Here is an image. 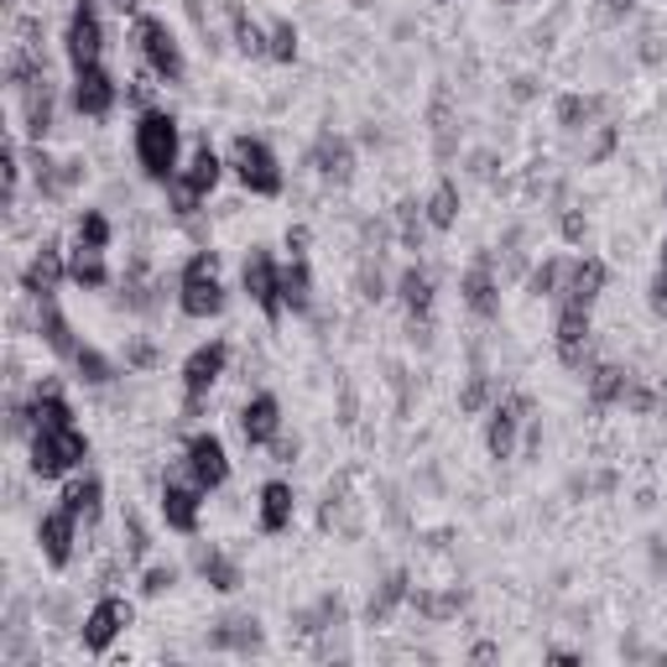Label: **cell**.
<instances>
[{"instance_id":"cell-1","label":"cell","mask_w":667,"mask_h":667,"mask_svg":"<svg viewBox=\"0 0 667 667\" xmlns=\"http://www.w3.org/2000/svg\"><path fill=\"white\" fill-rule=\"evenodd\" d=\"M26 413H32V474L37 480H63L89 459V438L74 423V407H68L58 381H42Z\"/></svg>"},{"instance_id":"cell-2","label":"cell","mask_w":667,"mask_h":667,"mask_svg":"<svg viewBox=\"0 0 667 667\" xmlns=\"http://www.w3.org/2000/svg\"><path fill=\"white\" fill-rule=\"evenodd\" d=\"M131 146H136V162L141 173L152 177V183H173L183 173V131H177V120L167 110H141L136 116V131H131Z\"/></svg>"},{"instance_id":"cell-3","label":"cell","mask_w":667,"mask_h":667,"mask_svg":"<svg viewBox=\"0 0 667 667\" xmlns=\"http://www.w3.org/2000/svg\"><path fill=\"white\" fill-rule=\"evenodd\" d=\"M225 282H219V261L215 251H194L177 272V308L188 318H219L225 314Z\"/></svg>"},{"instance_id":"cell-4","label":"cell","mask_w":667,"mask_h":667,"mask_svg":"<svg viewBox=\"0 0 667 667\" xmlns=\"http://www.w3.org/2000/svg\"><path fill=\"white\" fill-rule=\"evenodd\" d=\"M131 42H136L141 63H146L157 79L183 84L188 63H183V47H177V37H173V26H167V21H162V17H146V11H141L136 26H131Z\"/></svg>"},{"instance_id":"cell-5","label":"cell","mask_w":667,"mask_h":667,"mask_svg":"<svg viewBox=\"0 0 667 667\" xmlns=\"http://www.w3.org/2000/svg\"><path fill=\"white\" fill-rule=\"evenodd\" d=\"M219 173H225L219 152L209 146V141H198L194 157L183 162V173H177L173 183H167V188H173V209H177V215H183V219L198 215V204H204V198H209V194L219 188Z\"/></svg>"},{"instance_id":"cell-6","label":"cell","mask_w":667,"mask_h":667,"mask_svg":"<svg viewBox=\"0 0 667 667\" xmlns=\"http://www.w3.org/2000/svg\"><path fill=\"white\" fill-rule=\"evenodd\" d=\"M230 167L236 177L251 188L255 198H276L282 194V162L261 136H236L230 141Z\"/></svg>"},{"instance_id":"cell-7","label":"cell","mask_w":667,"mask_h":667,"mask_svg":"<svg viewBox=\"0 0 667 667\" xmlns=\"http://www.w3.org/2000/svg\"><path fill=\"white\" fill-rule=\"evenodd\" d=\"M225 365H230V345H225V339H209V345H198V350L183 360V413L188 417H198L204 396L219 386Z\"/></svg>"},{"instance_id":"cell-8","label":"cell","mask_w":667,"mask_h":667,"mask_svg":"<svg viewBox=\"0 0 667 667\" xmlns=\"http://www.w3.org/2000/svg\"><path fill=\"white\" fill-rule=\"evenodd\" d=\"M204 485L194 480V470L188 464H177V470H167V480H162V522L173 532H198V506H204Z\"/></svg>"},{"instance_id":"cell-9","label":"cell","mask_w":667,"mask_h":667,"mask_svg":"<svg viewBox=\"0 0 667 667\" xmlns=\"http://www.w3.org/2000/svg\"><path fill=\"white\" fill-rule=\"evenodd\" d=\"M240 287H245V297H251V303L266 318H272V324L282 318V308H287V303H282V266H276L272 251H261V245H255V251L245 255V266H240Z\"/></svg>"},{"instance_id":"cell-10","label":"cell","mask_w":667,"mask_h":667,"mask_svg":"<svg viewBox=\"0 0 667 667\" xmlns=\"http://www.w3.org/2000/svg\"><path fill=\"white\" fill-rule=\"evenodd\" d=\"M63 47H68V63H74V68L105 63V21H99V0H74V17H68Z\"/></svg>"},{"instance_id":"cell-11","label":"cell","mask_w":667,"mask_h":667,"mask_svg":"<svg viewBox=\"0 0 667 667\" xmlns=\"http://www.w3.org/2000/svg\"><path fill=\"white\" fill-rule=\"evenodd\" d=\"M116 99H120V84H116V74H110L105 63L74 68V89H68V105H74L79 116L105 120L110 110H116Z\"/></svg>"},{"instance_id":"cell-12","label":"cell","mask_w":667,"mask_h":667,"mask_svg":"<svg viewBox=\"0 0 667 667\" xmlns=\"http://www.w3.org/2000/svg\"><path fill=\"white\" fill-rule=\"evenodd\" d=\"M183 464L194 470V480L204 491H219V485L230 480V453L219 444V433H194V438L183 444Z\"/></svg>"},{"instance_id":"cell-13","label":"cell","mask_w":667,"mask_h":667,"mask_svg":"<svg viewBox=\"0 0 667 667\" xmlns=\"http://www.w3.org/2000/svg\"><path fill=\"white\" fill-rule=\"evenodd\" d=\"M589 314L594 308H579V303H558V324H553V345H558V360L579 371L589 360Z\"/></svg>"},{"instance_id":"cell-14","label":"cell","mask_w":667,"mask_h":667,"mask_svg":"<svg viewBox=\"0 0 667 667\" xmlns=\"http://www.w3.org/2000/svg\"><path fill=\"white\" fill-rule=\"evenodd\" d=\"M527 413H532V402L522 392L491 407V423H485V449H491V459H511L516 453V433H522Z\"/></svg>"},{"instance_id":"cell-15","label":"cell","mask_w":667,"mask_h":667,"mask_svg":"<svg viewBox=\"0 0 667 667\" xmlns=\"http://www.w3.org/2000/svg\"><path fill=\"white\" fill-rule=\"evenodd\" d=\"M79 516L68 506H53L47 516L37 522V543H42V558L53 564V569H68V558H74V543H79Z\"/></svg>"},{"instance_id":"cell-16","label":"cell","mask_w":667,"mask_h":667,"mask_svg":"<svg viewBox=\"0 0 667 667\" xmlns=\"http://www.w3.org/2000/svg\"><path fill=\"white\" fill-rule=\"evenodd\" d=\"M125 626H131V605H125V600H116V594H105V600H99V605L84 615V647L99 657V652L116 647V636Z\"/></svg>"},{"instance_id":"cell-17","label":"cell","mask_w":667,"mask_h":667,"mask_svg":"<svg viewBox=\"0 0 667 667\" xmlns=\"http://www.w3.org/2000/svg\"><path fill=\"white\" fill-rule=\"evenodd\" d=\"M605 282H610V272H605V261H600V255H573L558 303H579V308H594V303H600V293H605Z\"/></svg>"},{"instance_id":"cell-18","label":"cell","mask_w":667,"mask_h":667,"mask_svg":"<svg viewBox=\"0 0 667 667\" xmlns=\"http://www.w3.org/2000/svg\"><path fill=\"white\" fill-rule=\"evenodd\" d=\"M240 438H245L251 449H266V444L282 438V402H276L272 392L251 396V402L240 407Z\"/></svg>"},{"instance_id":"cell-19","label":"cell","mask_w":667,"mask_h":667,"mask_svg":"<svg viewBox=\"0 0 667 667\" xmlns=\"http://www.w3.org/2000/svg\"><path fill=\"white\" fill-rule=\"evenodd\" d=\"M37 334H42V345L58 354V360H68V365H74V354L84 350V339L74 334L68 314L58 308V297H37Z\"/></svg>"},{"instance_id":"cell-20","label":"cell","mask_w":667,"mask_h":667,"mask_svg":"<svg viewBox=\"0 0 667 667\" xmlns=\"http://www.w3.org/2000/svg\"><path fill=\"white\" fill-rule=\"evenodd\" d=\"M459 293H464V308H470L474 318H495V308H501V287H495L491 255H474L464 282H459Z\"/></svg>"},{"instance_id":"cell-21","label":"cell","mask_w":667,"mask_h":667,"mask_svg":"<svg viewBox=\"0 0 667 667\" xmlns=\"http://www.w3.org/2000/svg\"><path fill=\"white\" fill-rule=\"evenodd\" d=\"M68 276V261H63V245L58 240H47L32 261H26V272H21V287L32 297H53L58 293V282Z\"/></svg>"},{"instance_id":"cell-22","label":"cell","mask_w":667,"mask_h":667,"mask_svg":"<svg viewBox=\"0 0 667 667\" xmlns=\"http://www.w3.org/2000/svg\"><path fill=\"white\" fill-rule=\"evenodd\" d=\"M282 303L293 314H308L314 308V266H308V251L287 255V266H282Z\"/></svg>"},{"instance_id":"cell-23","label":"cell","mask_w":667,"mask_h":667,"mask_svg":"<svg viewBox=\"0 0 667 667\" xmlns=\"http://www.w3.org/2000/svg\"><path fill=\"white\" fill-rule=\"evenodd\" d=\"M58 506L74 511L84 527H95L99 511H105V485H99L95 474H79V480H68V485H63V501H58Z\"/></svg>"},{"instance_id":"cell-24","label":"cell","mask_w":667,"mask_h":667,"mask_svg":"<svg viewBox=\"0 0 667 667\" xmlns=\"http://www.w3.org/2000/svg\"><path fill=\"white\" fill-rule=\"evenodd\" d=\"M293 485H287V480H266V485H261V532H287L293 527Z\"/></svg>"},{"instance_id":"cell-25","label":"cell","mask_w":667,"mask_h":667,"mask_svg":"<svg viewBox=\"0 0 667 667\" xmlns=\"http://www.w3.org/2000/svg\"><path fill=\"white\" fill-rule=\"evenodd\" d=\"M396 297H402V308L413 314V324L433 314V276L423 266H407V272L396 276Z\"/></svg>"},{"instance_id":"cell-26","label":"cell","mask_w":667,"mask_h":667,"mask_svg":"<svg viewBox=\"0 0 667 667\" xmlns=\"http://www.w3.org/2000/svg\"><path fill=\"white\" fill-rule=\"evenodd\" d=\"M314 162H318V177H329V183H350L354 173V152L345 136H318Z\"/></svg>"},{"instance_id":"cell-27","label":"cell","mask_w":667,"mask_h":667,"mask_svg":"<svg viewBox=\"0 0 667 667\" xmlns=\"http://www.w3.org/2000/svg\"><path fill=\"white\" fill-rule=\"evenodd\" d=\"M631 386H636V381H631V371H621V365H594V371H589V402H594V407L626 402Z\"/></svg>"},{"instance_id":"cell-28","label":"cell","mask_w":667,"mask_h":667,"mask_svg":"<svg viewBox=\"0 0 667 667\" xmlns=\"http://www.w3.org/2000/svg\"><path fill=\"white\" fill-rule=\"evenodd\" d=\"M68 282H79V287H105V282H110V266H105V251H89V245H74V251H68Z\"/></svg>"},{"instance_id":"cell-29","label":"cell","mask_w":667,"mask_h":667,"mask_svg":"<svg viewBox=\"0 0 667 667\" xmlns=\"http://www.w3.org/2000/svg\"><path fill=\"white\" fill-rule=\"evenodd\" d=\"M198 573H204V579H209L219 594L240 589V569L230 564V558H225V553H215V548H198Z\"/></svg>"},{"instance_id":"cell-30","label":"cell","mask_w":667,"mask_h":667,"mask_svg":"<svg viewBox=\"0 0 667 667\" xmlns=\"http://www.w3.org/2000/svg\"><path fill=\"white\" fill-rule=\"evenodd\" d=\"M230 21H236V47L245 58H266V26L245 17V6H230Z\"/></svg>"},{"instance_id":"cell-31","label":"cell","mask_w":667,"mask_h":667,"mask_svg":"<svg viewBox=\"0 0 667 667\" xmlns=\"http://www.w3.org/2000/svg\"><path fill=\"white\" fill-rule=\"evenodd\" d=\"M453 219H459V188L444 177V183L433 188V198H428V225H433V230H449Z\"/></svg>"},{"instance_id":"cell-32","label":"cell","mask_w":667,"mask_h":667,"mask_svg":"<svg viewBox=\"0 0 667 667\" xmlns=\"http://www.w3.org/2000/svg\"><path fill=\"white\" fill-rule=\"evenodd\" d=\"M74 245H89V251H105L110 245V219L99 209H84L79 225H74Z\"/></svg>"},{"instance_id":"cell-33","label":"cell","mask_w":667,"mask_h":667,"mask_svg":"<svg viewBox=\"0 0 667 667\" xmlns=\"http://www.w3.org/2000/svg\"><path fill=\"white\" fill-rule=\"evenodd\" d=\"M74 371H79V381H89V386H105V381H116V365H110V360H105L95 345H84V350L74 354Z\"/></svg>"},{"instance_id":"cell-34","label":"cell","mask_w":667,"mask_h":667,"mask_svg":"<svg viewBox=\"0 0 667 667\" xmlns=\"http://www.w3.org/2000/svg\"><path fill=\"white\" fill-rule=\"evenodd\" d=\"M564 276H569V261H564V255H553V261H543V266L532 272L527 287L537 297H558V293H564Z\"/></svg>"},{"instance_id":"cell-35","label":"cell","mask_w":667,"mask_h":667,"mask_svg":"<svg viewBox=\"0 0 667 667\" xmlns=\"http://www.w3.org/2000/svg\"><path fill=\"white\" fill-rule=\"evenodd\" d=\"M407 594H413V589H407V573H392V579L381 584V594H371V621H386V615H392V610L402 605Z\"/></svg>"},{"instance_id":"cell-36","label":"cell","mask_w":667,"mask_h":667,"mask_svg":"<svg viewBox=\"0 0 667 667\" xmlns=\"http://www.w3.org/2000/svg\"><path fill=\"white\" fill-rule=\"evenodd\" d=\"M266 58H276V63L297 58V26L293 21H272V26H266Z\"/></svg>"},{"instance_id":"cell-37","label":"cell","mask_w":667,"mask_h":667,"mask_svg":"<svg viewBox=\"0 0 667 667\" xmlns=\"http://www.w3.org/2000/svg\"><path fill=\"white\" fill-rule=\"evenodd\" d=\"M594 110H600V99H584V95H564V99H558V120H564L569 131H579Z\"/></svg>"},{"instance_id":"cell-38","label":"cell","mask_w":667,"mask_h":667,"mask_svg":"<svg viewBox=\"0 0 667 667\" xmlns=\"http://www.w3.org/2000/svg\"><path fill=\"white\" fill-rule=\"evenodd\" d=\"M647 303H652V314L657 318H667V236H663V245H657V276H652Z\"/></svg>"},{"instance_id":"cell-39","label":"cell","mask_w":667,"mask_h":667,"mask_svg":"<svg viewBox=\"0 0 667 667\" xmlns=\"http://www.w3.org/2000/svg\"><path fill=\"white\" fill-rule=\"evenodd\" d=\"M485 402H491V381H485V371H474L464 381V392H459V407L464 413H485Z\"/></svg>"},{"instance_id":"cell-40","label":"cell","mask_w":667,"mask_h":667,"mask_svg":"<svg viewBox=\"0 0 667 667\" xmlns=\"http://www.w3.org/2000/svg\"><path fill=\"white\" fill-rule=\"evenodd\" d=\"M417 610L423 615H433V621H444V615H453V610H464V594H413Z\"/></svg>"},{"instance_id":"cell-41","label":"cell","mask_w":667,"mask_h":667,"mask_svg":"<svg viewBox=\"0 0 667 667\" xmlns=\"http://www.w3.org/2000/svg\"><path fill=\"white\" fill-rule=\"evenodd\" d=\"M173 584H177V569H173V564H152V569L141 573V589H146V594H167Z\"/></svg>"},{"instance_id":"cell-42","label":"cell","mask_w":667,"mask_h":667,"mask_svg":"<svg viewBox=\"0 0 667 667\" xmlns=\"http://www.w3.org/2000/svg\"><path fill=\"white\" fill-rule=\"evenodd\" d=\"M610 146H615V131H610V125H605V131H600V141H594V152H589V157L600 162V157H605V152H610Z\"/></svg>"},{"instance_id":"cell-43","label":"cell","mask_w":667,"mask_h":667,"mask_svg":"<svg viewBox=\"0 0 667 667\" xmlns=\"http://www.w3.org/2000/svg\"><path fill=\"white\" fill-rule=\"evenodd\" d=\"M131 360H136V365H152L157 354H152V345H131Z\"/></svg>"},{"instance_id":"cell-44","label":"cell","mask_w":667,"mask_h":667,"mask_svg":"<svg viewBox=\"0 0 667 667\" xmlns=\"http://www.w3.org/2000/svg\"><path fill=\"white\" fill-rule=\"evenodd\" d=\"M636 11V0H610V17H631Z\"/></svg>"},{"instance_id":"cell-45","label":"cell","mask_w":667,"mask_h":667,"mask_svg":"<svg viewBox=\"0 0 667 667\" xmlns=\"http://www.w3.org/2000/svg\"><path fill=\"white\" fill-rule=\"evenodd\" d=\"M663 204H667V188H663Z\"/></svg>"},{"instance_id":"cell-46","label":"cell","mask_w":667,"mask_h":667,"mask_svg":"<svg viewBox=\"0 0 667 667\" xmlns=\"http://www.w3.org/2000/svg\"><path fill=\"white\" fill-rule=\"evenodd\" d=\"M506 6H516V0H506Z\"/></svg>"}]
</instances>
